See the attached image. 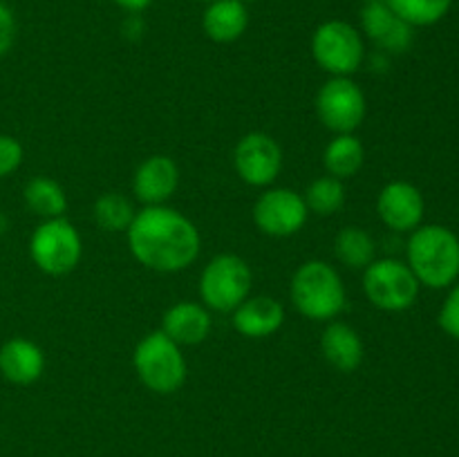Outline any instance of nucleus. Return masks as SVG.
Listing matches in <instances>:
<instances>
[{
    "label": "nucleus",
    "instance_id": "1",
    "mask_svg": "<svg viewBox=\"0 0 459 457\" xmlns=\"http://www.w3.org/2000/svg\"><path fill=\"white\" fill-rule=\"evenodd\" d=\"M130 251L155 272H179L200 254V236L191 220L166 206H148L128 227Z\"/></svg>",
    "mask_w": 459,
    "mask_h": 457
},
{
    "label": "nucleus",
    "instance_id": "2",
    "mask_svg": "<svg viewBox=\"0 0 459 457\" xmlns=\"http://www.w3.org/2000/svg\"><path fill=\"white\" fill-rule=\"evenodd\" d=\"M408 267L426 287L453 285L459 276V237L439 224L420 227L408 240Z\"/></svg>",
    "mask_w": 459,
    "mask_h": 457
},
{
    "label": "nucleus",
    "instance_id": "3",
    "mask_svg": "<svg viewBox=\"0 0 459 457\" xmlns=\"http://www.w3.org/2000/svg\"><path fill=\"white\" fill-rule=\"evenodd\" d=\"M291 300L303 316L312 318V321H327L343 309V282L330 264L312 260L294 273Z\"/></svg>",
    "mask_w": 459,
    "mask_h": 457
},
{
    "label": "nucleus",
    "instance_id": "4",
    "mask_svg": "<svg viewBox=\"0 0 459 457\" xmlns=\"http://www.w3.org/2000/svg\"><path fill=\"white\" fill-rule=\"evenodd\" d=\"M134 370L139 379L160 394L175 392L186 379V361L179 345L164 332H152L134 349Z\"/></svg>",
    "mask_w": 459,
    "mask_h": 457
},
{
    "label": "nucleus",
    "instance_id": "5",
    "mask_svg": "<svg viewBox=\"0 0 459 457\" xmlns=\"http://www.w3.org/2000/svg\"><path fill=\"white\" fill-rule=\"evenodd\" d=\"M251 289V269L242 258L231 254L215 255L200 278V294L215 312H233L245 303Z\"/></svg>",
    "mask_w": 459,
    "mask_h": 457
},
{
    "label": "nucleus",
    "instance_id": "6",
    "mask_svg": "<svg viewBox=\"0 0 459 457\" xmlns=\"http://www.w3.org/2000/svg\"><path fill=\"white\" fill-rule=\"evenodd\" d=\"M363 289H366L370 303L379 309L403 312L415 303L417 294H420V280L402 260L384 258L366 267Z\"/></svg>",
    "mask_w": 459,
    "mask_h": 457
},
{
    "label": "nucleus",
    "instance_id": "7",
    "mask_svg": "<svg viewBox=\"0 0 459 457\" xmlns=\"http://www.w3.org/2000/svg\"><path fill=\"white\" fill-rule=\"evenodd\" d=\"M31 260L49 276L72 272L81 260V236L67 220L52 218L40 224L30 242Z\"/></svg>",
    "mask_w": 459,
    "mask_h": 457
},
{
    "label": "nucleus",
    "instance_id": "8",
    "mask_svg": "<svg viewBox=\"0 0 459 457\" xmlns=\"http://www.w3.org/2000/svg\"><path fill=\"white\" fill-rule=\"evenodd\" d=\"M312 54L323 70L336 76L352 74L363 61V40L345 21H327L314 31Z\"/></svg>",
    "mask_w": 459,
    "mask_h": 457
},
{
    "label": "nucleus",
    "instance_id": "9",
    "mask_svg": "<svg viewBox=\"0 0 459 457\" xmlns=\"http://www.w3.org/2000/svg\"><path fill=\"white\" fill-rule=\"evenodd\" d=\"M316 112L327 128L350 134L366 116V97L354 81L334 76L318 92Z\"/></svg>",
    "mask_w": 459,
    "mask_h": 457
},
{
    "label": "nucleus",
    "instance_id": "10",
    "mask_svg": "<svg viewBox=\"0 0 459 457\" xmlns=\"http://www.w3.org/2000/svg\"><path fill=\"white\" fill-rule=\"evenodd\" d=\"M254 220L258 228L276 237L300 231L307 220V204L291 188H273L260 195L254 206Z\"/></svg>",
    "mask_w": 459,
    "mask_h": 457
},
{
    "label": "nucleus",
    "instance_id": "11",
    "mask_svg": "<svg viewBox=\"0 0 459 457\" xmlns=\"http://www.w3.org/2000/svg\"><path fill=\"white\" fill-rule=\"evenodd\" d=\"M282 166L281 146L264 133H251L236 146V170L251 186H267Z\"/></svg>",
    "mask_w": 459,
    "mask_h": 457
},
{
    "label": "nucleus",
    "instance_id": "12",
    "mask_svg": "<svg viewBox=\"0 0 459 457\" xmlns=\"http://www.w3.org/2000/svg\"><path fill=\"white\" fill-rule=\"evenodd\" d=\"M377 211L385 227L394 231H412L424 218V197L420 188L408 182H393L384 186L377 200Z\"/></svg>",
    "mask_w": 459,
    "mask_h": 457
},
{
    "label": "nucleus",
    "instance_id": "13",
    "mask_svg": "<svg viewBox=\"0 0 459 457\" xmlns=\"http://www.w3.org/2000/svg\"><path fill=\"white\" fill-rule=\"evenodd\" d=\"M366 34L381 49L402 54L412 45V25L390 9L388 3H368L361 12Z\"/></svg>",
    "mask_w": 459,
    "mask_h": 457
},
{
    "label": "nucleus",
    "instance_id": "14",
    "mask_svg": "<svg viewBox=\"0 0 459 457\" xmlns=\"http://www.w3.org/2000/svg\"><path fill=\"white\" fill-rule=\"evenodd\" d=\"M179 182V170L175 161L166 155L148 157L134 173V195L146 204L157 206L169 200Z\"/></svg>",
    "mask_w": 459,
    "mask_h": 457
},
{
    "label": "nucleus",
    "instance_id": "15",
    "mask_svg": "<svg viewBox=\"0 0 459 457\" xmlns=\"http://www.w3.org/2000/svg\"><path fill=\"white\" fill-rule=\"evenodd\" d=\"M45 357L36 343L27 339H9L0 348V372L18 385L34 384L43 375Z\"/></svg>",
    "mask_w": 459,
    "mask_h": 457
},
{
    "label": "nucleus",
    "instance_id": "16",
    "mask_svg": "<svg viewBox=\"0 0 459 457\" xmlns=\"http://www.w3.org/2000/svg\"><path fill=\"white\" fill-rule=\"evenodd\" d=\"M285 321V309L278 300L269 296H258L240 303L233 314V325L242 336L249 339H263L273 334Z\"/></svg>",
    "mask_w": 459,
    "mask_h": 457
},
{
    "label": "nucleus",
    "instance_id": "17",
    "mask_svg": "<svg viewBox=\"0 0 459 457\" xmlns=\"http://www.w3.org/2000/svg\"><path fill=\"white\" fill-rule=\"evenodd\" d=\"M164 332L178 345H195L209 336L211 316L195 303H178L164 314Z\"/></svg>",
    "mask_w": 459,
    "mask_h": 457
},
{
    "label": "nucleus",
    "instance_id": "18",
    "mask_svg": "<svg viewBox=\"0 0 459 457\" xmlns=\"http://www.w3.org/2000/svg\"><path fill=\"white\" fill-rule=\"evenodd\" d=\"M204 31L218 43H231L245 34L249 13L240 0H213L204 12Z\"/></svg>",
    "mask_w": 459,
    "mask_h": 457
},
{
    "label": "nucleus",
    "instance_id": "19",
    "mask_svg": "<svg viewBox=\"0 0 459 457\" xmlns=\"http://www.w3.org/2000/svg\"><path fill=\"white\" fill-rule=\"evenodd\" d=\"M321 349L327 361L341 372H354L363 361V343L357 332L345 323H332L321 339Z\"/></svg>",
    "mask_w": 459,
    "mask_h": 457
},
{
    "label": "nucleus",
    "instance_id": "20",
    "mask_svg": "<svg viewBox=\"0 0 459 457\" xmlns=\"http://www.w3.org/2000/svg\"><path fill=\"white\" fill-rule=\"evenodd\" d=\"M363 164V146L352 134H339L325 148V168L332 177H352Z\"/></svg>",
    "mask_w": 459,
    "mask_h": 457
},
{
    "label": "nucleus",
    "instance_id": "21",
    "mask_svg": "<svg viewBox=\"0 0 459 457\" xmlns=\"http://www.w3.org/2000/svg\"><path fill=\"white\" fill-rule=\"evenodd\" d=\"M334 254L348 267H368L375 258V240L359 227H345L334 240Z\"/></svg>",
    "mask_w": 459,
    "mask_h": 457
},
{
    "label": "nucleus",
    "instance_id": "22",
    "mask_svg": "<svg viewBox=\"0 0 459 457\" xmlns=\"http://www.w3.org/2000/svg\"><path fill=\"white\" fill-rule=\"evenodd\" d=\"M25 202L34 213L45 218H61L67 209V197L63 188L49 177H34L25 186Z\"/></svg>",
    "mask_w": 459,
    "mask_h": 457
},
{
    "label": "nucleus",
    "instance_id": "23",
    "mask_svg": "<svg viewBox=\"0 0 459 457\" xmlns=\"http://www.w3.org/2000/svg\"><path fill=\"white\" fill-rule=\"evenodd\" d=\"M385 3L408 25L426 27L442 21L455 0H385Z\"/></svg>",
    "mask_w": 459,
    "mask_h": 457
},
{
    "label": "nucleus",
    "instance_id": "24",
    "mask_svg": "<svg viewBox=\"0 0 459 457\" xmlns=\"http://www.w3.org/2000/svg\"><path fill=\"white\" fill-rule=\"evenodd\" d=\"M134 209L124 195H117V193H108V195L99 197L97 204H94V220L101 228L106 231H124L133 224L134 220Z\"/></svg>",
    "mask_w": 459,
    "mask_h": 457
},
{
    "label": "nucleus",
    "instance_id": "25",
    "mask_svg": "<svg viewBox=\"0 0 459 457\" xmlns=\"http://www.w3.org/2000/svg\"><path fill=\"white\" fill-rule=\"evenodd\" d=\"M345 200V191L341 179L336 177H321L316 182L309 184L307 193H305V204L307 211H314L318 215H332L341 211Z\"/></svg>",
    "mask_w": 459,
    "mask_h": 457
},
{
    "label": "nucleus",
    "instance_id": "26",
    "mask_svg": "<svg viewBox=\"0 0 459 457\" xmlns=\"http://www.w3.org/2000/svg\"><path fill=\"white\" fill-rule=\"evenodd\" d=\"M439 325L448 336L459 341V282L444 300L442 312H439Z\"/></svg>",
    "mask_w": 459,
    "mask_h": 457
},
{
    "label": "nucleus",
    "instance_id": "27",
    "mask_svg": "<svg viewBox=\"0 0 459 457\" xmlns=\"http://www.w3.org/2000/svg\"><path fill=\"white\" fill-rule=\"evenodd\" d=\"M22 146L9 134H0V177H7L21 166Z\"/></svg>",
    "mask_w": 459,
    "mask_h": 457
},
{
    "label": "nucleus",
    "instance_id": "28",
    "mask_svg": "<svg viewBox=\"0 0 459 457\" xmlns=\"http://www.w3.org/2000/svg\"><path fill=\"white\" fill-rule=\"evenodd\" d=\"M13 39H16V18L7 4L0 3V56L12 49Z\"/></svg>",
    "mask_w": 459,
    "mask_h": 457
},
{
    "label": "nucleus",
    "instance_id": "29",
    "mask_svg": "<svg viewBox=\"0 0 459 457\" xmlns=\"http://www.w3.org/2000/svg\"><path fill=\"white\" fill-rule=\"evenodd\" d=\"M115 4H119L121 9H126V12H143V9L148 7V4L152 3V0H112Z\"/></svg>",
    "mask_w": 459,
    "mask_h": 457
},
{
    "label": "nucleus",
    "instance_id": "30",
    "mask_svg": "<svg viewBox=\"0 0 459 457\" xmlns=\"http://www.w3.org/2000/svg\"><path fill=\"white\" fill-rule=\"evenodd\" d=\"M7 228H9V220H7V215L0 211V236H4V233H7Z\"/></svg>",
    "mask_w": 459,
    "mask_h": 457
},
{
    "label": "nucleus",
    "instance_id": "31",
    "mask_svg": "<svg viewBox=\"0 0 459 457\" xmlns=\"http://www.w3.org/2000/svg\"><path fill=\"white\" fill-rule=\"evenodd\" d=\"M368 3H385V0H368Z\"/></svg>",
    "mask_w": 459,
    "mask_h": 457
},
{
    "label": "nucleus",
    "instance_id": "32",
    "mask_svg": "<svg viewBox=\"0 0 459 457\" xmlns=\"http://www.w3.org/2000/svg\"><path fill=\"white\" fill-rule=\"evenodd\" d=\"M240 3L242 4H245V3H255V0H240Z\"/></svg>",
    "mask_w": 459,
    "mask_h": 457
},
{
    "label": "nucleus",
    "instance_id": "33",
    "mask_svg": "<svg viewBox=\"0 0 459 457\" xmlns=\"http://www.w3.org/2000/svg\"><path fill=\"white\" fill-rule=\"evenodd\" d=\"M209 3H213V0H209Z\"/></svg>",
    "mask_w": 459,
    "mask_h": 457
}]
</instances>
